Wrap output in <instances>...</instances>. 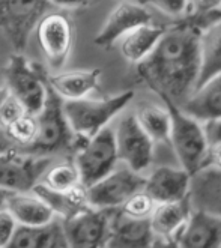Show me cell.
Returning a JSON list of instances; mask_svg holds the SVG:
<instances>
[{"label": "cell", "instance_id": "22", "mask_svg": "<svg viewBox=\"0 0 221 248\" xmlns=\"http://www.w3.org/2000/svg\"><path fill=\"white\" fill-rule=\"evenodd\" d=\"M179 108L202 124L221 119V76L199 87Z\"/></svg>", "mask_w": 221, "mask_h": 248}, {"label": "cell", "instance_id": "31", "mask_svg": "<svg viewBox=\"0 0 221 248\" xmlns=\"http://www.w3.org/2000/svg\"><path fill=\"white\" fill-rule=\"evenodd\" d=\"M24 114H27V111L23 107V104L16 96H12L9 93V96L5 99L2 107H0V128L6 129L11 124H14L17 119L23 118Z\"/></svg>", "mask_w": 221, "mask_h": 248}, {"label": "cell", "instance_id": "26", "mask_svg": "<svg viewBox=\"0 0 221 248\" xmlns=\"http://www.w3.org/2000/svg\"><path fill=\"white\" fill-rule=\"evenodd\" d=\"M134 116L147 137L154 141L155 148L170 146V113L166 106L147 104L140 107Z\"/></svg>", "mask_w": 221, "mask_h": 248}, {"label": "cell", "instance_id": "21", "mask_svg": "<svg viewBox=\"0 0 221 248\" xmlns=\"http://www.w3.org/2000/svg\"><path fill=\"white\" fill-rule=\"evenodd\" d=\"M5 209L18 226H44L56 218L53 211L33 193H11Z\"/></svg>", "mask_w": 221, "mask_h": 248}, {"label": "cell", "instance_id": "24", "mask_svg": "<svg viewBox=\"0 0 221 248\" xmlns=\"http://www.w3.org/2000/svg\"><path fill=\"white\" fill-rule=\"evenodd\" d=\"M164 32L166 29L155 24L142 26L131 31L129 33L119 39V51L122 57L129 63H142L157 47V44L159 42Z\"/></svg>", "mask_w": 221, "mask_h": 248}, {"label": "cell", "instance_id": "32", "mask_svg": "<svg viewBox=\"0 0 221 248\" xmlns=\"http://www.w3.org/2000/svg\"><path fill=\"white\" fill-rule=\"evenodd\" d=\"M17 229V223L6 209H0V248H6L14 232Z\"/></svg>", "mask_w": 221, "mask_h": 248}, {"label": "cell", "instance_id": "36", "mask_svg": "<svg viewBox=\"0 0 221 248\" xmlns=\"http://www.w3.org/2000/svg\"><path fill=\"white\" fill-rule=\"evenodd\" d=\"M50 5H56L61 8H77V6H86L92 3L94 0H47Z\"/></svg>", "mask_w": 221, "mask_h": 248}, {"label": "cell", "instance_id": "35", "mask_svg": "<svg viewBox=\"0 0 221 248\" xmlns=\"http://www.w3.org/2000/svg\"><path fill=\"white\" fill-rule=\"evenodd\" d=\"M205 167H211L214 170L221 171V143L209 146L208 156H206Z\"/></svg>", "mask_w": 221, "mask_h": 248}, {"label": "cell", "instance_id": "10", "mask_svg": "<svg viewBox=\"0 0 221 248\" xmlns=\"http://www.w3.org/2000/svg\"><path fill=\"white\" fill-rule=\"evenodd\" d=\"M50 166L51 158L31 155L20 149L0 154V189L31 193Z\"/></svg>", "mask_w": 221, "mask_h": 248}, {"label": "cell", "instance_id": "18", "mask_svg": "<svg viewBox=\"0 0 221 248\" xmlns=\"http://www.w3.org/2000/svg\"><path fill=\"white\" fill-rule=\"evenodd\" d=\"M189 202L194 209L209 212L221 220V171L203 167L191 174Z\"/></svg>", "mask_w": 221, "mask_h": 248}, {"label": "cell", "instance_id": "15", "mask_svg": "<svg viewBox=\"0 0 221 248\" xmlns=\"http://www.w3.org/2000/svg\"><path fill=\"white\" fill-rule=\"evenodd\" d=\"M173 239L178 248H221V220L193 208L187 223Z\"/></svg>", "mask_w": 221, "mask_h": 248}, {"label": "cell", "instance_id": "30", "mask_svg": "<svg viewBox=\"0 0 221 248\" xmlns=\"http://www.w3.org/2000/svg\"><path fill=\"white\" fill-rule=\"evenodd\" d=\"M143 6H152L173 18H184L189 14L188 0H139Z\"/></svg>", "mask_w": 221, "mask_h": 248}, {"label": "cell", "instance_id": "27", "mask_svg": "<svg viewBox=\"0 0 221 248\" xmlns=\"http://www.w3.org/2000/svg\"><path fill=\"white\" fill-rule=\"evenodd\" d=\"M42 185L53 189V191H71L81 185L79 170L74 164L72 159L66 163H59V164H51L46 171H44L42 178L39 181Z\"/></svg>", "mask_w": 221, "mask_h": 248}, {"label": "cell", "instance_id": "23", "mask_svg": "<svg viewBox=\"0 0 221 248\" xmlns=\"http://www.w3.org/2000/svg\"><path fill=\"white\" fill-rule=\"evenodd\" d=\"M31 193L38 196L46 203L53 211V214L59 217V220H66V218H71L76 214L91 208L87 205V200H86L84 186H79L76 189H71V191L61 193V191H53V189L38 182L32 188Z\"/></svg>", "mask_w": 221, "mask_h": 248}, {"label": "cell", "instance_id": "33", "mask_svg": "<svg viewBox=\"0 0 221 248\" xmlns=\"http://www.w3.org/2000/svg\"><path fill=\"white\" fill-rule=\"evenodd\" d=\"M203 129L209 146L221 143V119L203 122Z\"/></svg>", "mask_w": 221, "mask_h": 248}, {"label": "cell", "instance_id": "4", "mask_svg": "<svg viewBox=\"0 0 221 248\" xmlns=\"http://www.w3.org/2000/svg\"><path fill=\"white\" fill-rule=\"evenodd\" d=\"M170 113V148L178 166L188 174H194L205 167L209 144L205 136L203 124L184 113L179 107L164 103Z\"/></svg>", "mask_w": 221, "mask_h": 248}, {"label": "cell", "instance_id": "11", "mask_svg": "<svg viewBox=\"0 0 221 248\" xmlns=\"http://www.w3.org/2000/svg\"><path fill=\"white\" fill-rule=\"evenodd\" d=\"M113 211L87 208L61 220L66 248H106Z\"/></svg>", "mask_w": 221, "mask_h": 248}, {"label": "cell", "instance_id": "2", "mask_svg": "<svg viewBox=\"0 0 221 248\" xmlns=\"http://www.w3.org/2000/svg\"><path fill=\"white\" fill-rule=\"evenodd\" d=\"M38 136L26 154L36 156H47L56 154L72 155L77 152L83 141L76 137L66 121L63 111V99L59 96L47 83V95L41 111L36 114Z\"/></svg>", "mask_w": 221, "mask_h": 248}, {"label": "cell", "instance_id": "3", "mask_svg": "<svg viewBox=\"0 0 221 248\" xmlns=\"http://www.w3.org/2000/svg\"><path fill=\"white\" fill-rule=\"evenodd\" d=\"M134 98V92L125 91L109 98L91 99L83 98L76 101H63V111L66 121L80 140H89L99 131L109 126Z\"/></svg>", "mask_w": 221, "mask_h": 248}, {"label": "cell", "instance_id": "14", "mask_svg": "<svg viewBox=\"0 0 221 248\" xmlns=\"http://www.w3.org/2000/svg\"><path fill=\"white\" fill-rule=\"evenodd\" d=\"M147 24H152V16L143 5L122 2L109 14L94 42L98 47L110 48L116 41L124 38L131 31Z\"/></svg>", "mask_w": 221, "mask_h": 248}, {"label": "cell", "instance_id": "38", "mask_svg": "<svg viewBox=\"0 0 221 248\" xmlns=\"http://www.w3.org/2000/svg\"><path fill=\"white\" fill-rule=\"evenodd\" d=\"M17 149L16 146H14V143L8 139L5 129L0 128V154H5V152H9V151H14Z\"/></svg>", "mask_w": 221, "mask_h": 248}, {"label": "cell", "instance_id": "8", "mask_svg": "<svg viewBox=\"0 0 221 248\" xmlns=\"http://www.w3.org/2000/svg\"><path fill=\"white\" fill-rule=\"evenodd\" d=\"M48 8L47 0H0V32L17 53L27 47L29 36Z\"/></svg>", "mask_w": 221, "mask_h": 248}, {"label": "cell", "instance_id": "37", "mask_svg": "<svg viewBox=\"0 0 221 248\" xmlns=\"http://www.w3.org/2000/svg\"><path fill=\"white\" fill-rule=\"evenodd\" d=\"M151 248H178V244L172 238H154Z\"/></svg>", "mask_w": 221, "mask_h": 248}, {"label": "cell", "instance_id": "39", "mask_svg": "<svg viewBox=\"0 0 221 248\" xmlns=\"http://www.w3.org/2000/svg\"><path fill=\"white\" fill-rule=\"evenodd\" d=\"M9 191H5V189H0V209H5V203L9 197Z\"/></svg>", "mask_w": 221, "mask_h": 248}, {"label": "cell", "instance_id": "6", "mask_svg": "<svg viewBox=\"0 0 221 248\" xmlns=\"http://www.w3.org/2000/svg\"><path fill=\"white\" fill-rule=\"evenodd\" d=\"M72 161L79 170L80 181L84 188L107 176L119 164L113 126H107L89 140L83 141L74 154Z\"/></svg>", "mask_w": 221, "mask_h": 248}, {"label": "cell", "instance_id": "40", "mask_svg": "<svg viewBox=\"0 0 221 248\" xmlns=\"http://www.w3.org/2000/svg\"><path fill=\"white\" fill-rule=\"evenodd\" d=\"M9 96V91L6 86H2L0 87V107H2V104L5 103V99Z\"/></svg>", "mask_w": 221, "mask_h": 248}, {"label": "cell", "instance_id": "28", "mask_svg": "<svg viewBox=\"0 0 221 248\" xmlns=\"http://www.w3.org/2000/svg\"><path fill=\"white\" fill-rule=\"evenodd\" d=\"M5 133L17 149L26 151L27 148H31V146L33 144V141L38 136L36 116L24 114L23 118H20L14 124H11L5 129Z\"/></svg>", "mask_w": 221, "mask_h": 248}, {"label": "cell", "instance_id": "20", "mask_svg": "<svg viewBox=\"0 0 221 248\" xmlns=\"http://www.w3.org/2000/svg\"><path fill=\"white\" fill-rule=\"evenodd\" d=\"M6 248H66L59 218L44 226H18Z\"/></svg>", "mask_w": 221, "mask_h": 248}, {"label": "cell", "instance_id": "17", "mask_svg": "<svg viewBox=\"0 0 221 248\" xmlns=\"http://www.w3.org/2000/svg\"><path fill=\"white\" fill-rule=\"evenodd\" d=\"M101 69H76L56 72L47 76V83L63 101H76L89 96L91 92L98 89Z\"/></svg>", "mask_w": 221, "mask_h": 248}, {"label": "cell", "instance_id": "16", "mask_svg": "<svg viewBox=\"0 0 221 248\" xmlns=\"http://www.w3.org/2000/svg\"><path fill=\"white\" fill-rule=\"evenodd\" d=\"M154 238L149 220H132L114 209L106 248H151Z\"/></svg>", "mask_w": 221, "mask_h": 248}, {"label": "cell", "instance_id": "7", "mask_svg": "<svg viewBox=\"0 0 221 248\" xmlns=\"http://www.w3.org/2000/svg\"><path fill=\"white\" fill-rule=\"evenodd\" d=\"M116 152L119 163L146 174L154 167L155 144L139 125L134 113H126L113 126Z\"/></svg>", "mask_w": 221, "mask_h": 248}, {"label": "cell", "instance_id": "29", "mask_svg": "<svg viewBox=\"0 0 221 248\" xmlns=\"http://www.w3.org/2000/svg\"><path fill=\"white\" fill-rule=\"evenodd\" d=\"M154 208L155 202L142 189L124 203L119 208V212L128 218H132V220H149Z\"/></svg>", "mask_w": 221, "mask_h": 248}, {"label": "cell", "instance_id": "19", "mask_svg": "<svg viewBox=\"0 0 221 248\" xmlns=\"http://www.w3.org/2000/svg\"><path fill=\"white\" fill-rule=\"evenodd\" d=\"M191 212H193V206H191L189 197L179 202L157 203L149 217L154 236L173 239L187 223Z\"/></svg>", "mask_w": 221, "mask_h": 248}, {"label": "cell", "instance_id": "1", "mask_svg": "<svg viewBox=\"0 0 221 248\" xmlns=\"http://www.w3.org/2000/svg\"><path fill=\"white\" fill-rule=\"evenodd\" d=\"M200 32L179 20L164 32L157 47L137 65L139 77L164 103L181 107L197 89Z\"/></svg>", "mask_w": 221, "mask_h": 248}, {"label": "cell", "instance_id": "34", "mask_svg": "<svg viewBox=\"0 0 221 248\" xmlns=\"http://www.w3.org/2000/svg\"><path fill=\"white\" fill-rule=\"evenodd\" d=\"M189 14H203L221 8V0H188Z\"/></svg>", "mask_w": 221, "mask_h": 248}, {"label": "cell", "instance_id": "9", "mask_svg": "<svg viewBox=\"0 0 221 248\" xmlns=\"http://www.w3.org/2000/svg\"><path fill=\"white\" fill-rule=\"evenodd\" d=\"M144 186V174L117 164L107 176L84 188L87 205L99 211L119 209L124 203Z\"/></svg>", "mask_w": 221, "mask_h": 248}, {"label": "cell", "instance_id": "13", "mask_svg": "<svg viewBox=\"0 0 221 248\" xmlns=\"http://www.w3.org/2000/svg\"><path fill=\"white\" fill-rule=\"evenodd\" d=\"M189 186L191 174L179 166H154L144 174L143 191L157 205L188 199Z\"/></svg>", "mask_w": 221, "mask_h": 248}, {"label": "cell", "instance_id": "25", "mask_svg": "<svg viewBox=\"0 0 221 248\" xmlns=\"http://www.w3.org/2000/svg\"><path fill=\"white\" fill-rule=\"evenodd\" d=\"M220 76H221V18L200 33V72H199L197 89Z\"/></svg>", "mask_w": 221, "mask_h": 248}, {"label": "cell", "instance_id": "5", "mask_svg": "<svg viewBox=\"0 0 221 248\" xmlns=\"http://www.w3.org/2000/svg\"><path fill=\"white\" fill-rule=\"evenodd\" d=\"M47 76L48 69L44 65L29 62L20 53L9 56L5 68L6 87L23 104L27 114L36 116L41 111L47 95Z\"/></svg>", "mask_w": 221, "mask_h": 248}, {"label": "cell", "instance_id": "12", "mask_svg": "<svg viewBox=\"0 0 221 248\" xmlns=\"http://www.w3.org/2000/svg\"><path fill=\"white\" fill-rule=\"evenodd\" d=\"M39 47L47 63L53 69H61L71 54L76 29L65 12H47L36 26Z\"/></svg>", "mask_w": 221, "mask_h": 248}]
</instances>
